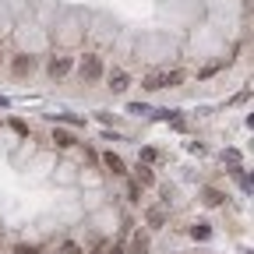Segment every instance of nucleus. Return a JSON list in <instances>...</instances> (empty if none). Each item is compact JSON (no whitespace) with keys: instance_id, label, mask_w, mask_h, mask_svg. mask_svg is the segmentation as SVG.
Segmentation results:
<instances>
[{"instance_id":"nucleus-17","label":"nucleus","mask_w":254,"mask_h":254,"mask_svg":"<svg viewBox=\"0 0 254 254\" xmlns=\"http://www.w3.org/2000/svg\"><path fill=\"white\" fill-rule=\"evenodd\" d=\"M0 106H7V99H4V95H0Z\"/></svg>"},{"instance_id":"nucleus-16","label":"nucleus","mask_w":254,"mask_h":254,"mask_svg":"<svg viewBox=\"0 0 254 254\" xmlns=\"http://www.w3.org/2000/svg\"><path fill=\"white\" fill-rule=\"evenodd\" d=\"M60 254H81V251H78V247H74V244H67V247H64V251H60Z\"/></svg>"},{"instance_id":"nucleus-3","label":"nucleus","mask_w":254,"mask_h":254,"mask_svg":"<svg viewBox=\"0 0 254 254\" xmlns=\"http://www.w3.org/2000/svg\"><path fill=\"white\" fill-rule=\"evenodd\" d=\"M32 67H36V57H14V74H32Z\"/></svg>"},{"instance_id":"nucleus-12","label":"nucleus","mask_w":254,"mask_h":254,"mask_svg":"<svg viewBox=\"0 0 254 254\" xmlns=\"http://www.w3.org/2000/svg\"><path fill=\"white\" fill-rule=\"evenodd\" d=\"M134 173H138V177H141V180H145V184H148V180H152V170H148V166H138V170H134Z\"/></svg>"},{"instance_id":"nucleus-5","label":"nucleus","mask_w":254,"mask_h":254,"mask_svg":"<svg viewBox=\"0 0 254 254\" xmlns=\"http://www.w3.org/2000/svg\"><path fill=\"white\" fill-rule=\"evenodd\" d=\"M131 254H148V233H138V237H134V247H131Z\"/></svg>"},{"instance_id":"nucleus-2","label":"nucleus","mask_w":254,"mask_h":254,"mask_svg":"<svg viewBox=\"0 0 254 254\" xmlns=\"http://www.w3.org/2000/svg\"><path fill=\"white\" fill-rule=\"evenodd\" d=\"M50 74L53 78H67L71 74V57H53L50 60Z\"/></svg>"},{"instance_id":"nucleus-4","label":"nucleus","mask_w":254,"mask_h":254,"mask_svg":"<svg viewBox=\"0 0 254 254\" xmlns=\"http://www.w3.org/2000/svg\"><path fill=\"white\" fill-rule=\"evenodd\" d=\"M106 166H110L113 173H127V166H124V159H120V155H113V152H106Z\"/></svg>"},{"instance_id":"nucleus-6","label":"nucleus","mask_w":254,"mask_h":254,"mask_svg":"<svg viewBox=\"0 0 254 254\" xmlns=\"http://www.w3.org/2000/svg\"><path fill=\"white\" fill-rule=\"evenodd\" d=\"M127 85H131V78H127V74H113V78H110V88H113V92H124Z\"/></svg>"},{"instance_id":"nucleus-13","label":"nucleus","mask_w":254,"mask_h":254,"mask_svg":"<svg viewBox=\"0 0 254 254\" xmlns=\"http://www.w3.org/2000/svg\"><path fill=\"white\" fill-rule=\"evenodd\" d=\"M222 159H226V163H237V159H240V152H237V148H230V152H222Z\"/></svg>"},{"instance_id":"nucleus-15","label":"nucleus","mask_w":254,"mask_h":254,"mask_svg":"<svg viewBox=\"0 0 254 254\" xmlns=\"http://www.w3.org/2000/svg\"><path fill=\"white\" fill-rule=\"evenodd\" d=\"M14 254H36V247H28V244H18V247H14Z\"/></svg>"},{"instance_id":"nucleus-14","label":"nucleus","mask_w":254,"mask_h":254,"mask_svg":"<svg viewBox=\"0 0 254 254\" xmlns=\"http://www.w3.org/2000/svg\"><path fill=\"white\" fill-rule=\"evenodd\" d=\"M155 155H159L155 148H141V159H145V163H152V159H155Z\"/></svg>"},{"instance_id":"nucleus-10","label":"nucleus","mask_w":254,"mask_h":254,"mask_svg":"<svg viewBox=\"0 0 254 254\" xmlns=\"http://www.w3.org/2000/svg\"><path fill=\"white\" fill-rule=\"evenodd\" d=\"M205 201H208V205H219L222 194H219V190H205Z\"/></svg>"},{"instance_id":"nucleus-11","label":"nucleus","mask_w":254,"mask_h":254,"mask_svg":"<svg viewBox=\"0 0 254 254\" xmlns=\"http://www.w3.org/2000/svg\"><path fill=\"white\" fill-rule=\"evenodd\" d=\"M11 127H14V131H18V134H25V131H28V124H25V120H18V117L11 120Z\"/></svg>"},{"instance_id":"nucleus-7","label":"nucleus","mask_w":254,"mask_h":254,"mask_svg":"<svg viewBox=\"0 0 254 254\" xmlns=\"http://www.w3.org/2000/svg\"><path fill=\"white\" fill-rule=\"evenodd\" d=\"M53 141H57V145H60V148H67V145H71V141H74V138H71V134H67V131H53Z\"/></svg>"},{"instance_id":"nucleus-1","label":"nucleus","mask_w":254,"mask_h":254,"mask_svg":"<svg viewBox=\"0 0 254 254\" xmlns=\"http://www.w3.org/2000/svg\"><path fill=\"white\" fill-rule=\"evenodd\" d=\"M81 74H85L88 81H92V78H99V74H103V60L95 57V53H88V57L81 60Z\"/></svg>"},{"instance_id":"nucleus-8","label":"nucleus","mask_w":254,"mask_h":254,"mask_svg":"<svg viewBox=\"0 0 254 254\" xmlns=\"http://www.w3.org/2000/svg\"><path fill=\"white\" fill-rule=\"evenodd\" d=\"M190 237H194V240H205V237H212V230H208V226H194V230H190Z\"/></svg>"},{"instance_id":"nucleus-9","label":"nucleus","mask_w":254,"mask_h":254,"mask_svg":"<svg viewBox=\"0 0 254 254\" xmlns=\"http://www.w3.org/2000/svg\"><path fill=\"white\" fill-rule=\"evenodd\" d=\"M148 226H163V212H159V208L148 212Z\"/></svg>"}]
</instances>
